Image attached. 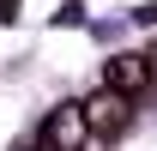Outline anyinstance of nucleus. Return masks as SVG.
<instances>
[{
  "instance_id": "2",
  "label": "nucleus",
  "mask_w": 157,
  "mask_h": 151,
  "mask_svg": "<svg viewBox=\"0 0 157 151\" xmlns=\"http://www.w3.org/2000/svg\"><path fill=\"white\" fill-rule=\"evenodd\" d=\"M109 85L127 97H139L145 85H151V55H115L109 60Z\"/></svg>"
},
{
  "instance_id": "3",
  "label": "nucleus",
  "mask_w": 157,
  "mask_h": 151,
  "mask_svg": "<svg viewBox=\"0 0 157 151\" xmlns=\"http://www.w3.org/2000/svg\"><path fill=\"white\" fill-rule=\"evenodd\" d=\"M12 12H18V0H0V18H12Z\"/></svg>"
},
{
  "instance_id": "4",
  "label": "nucleus",
  "mask_w": 157,
  "mask_h": 151,
  "mask_svg": "<svg viewBox=\"0 0 157 151\" xmlns=\"http://www.w3.org/2000/svg\"><path fill=\"white\" fill-rule=\"evenodd\" d=\"M151 79H157V48H151Z\"/></svg>"
},
{
  "instance_id": "1",
  "label": "nucleus",
  "mask_w": 157,
  "mask_h": 151,
  "mask_svg": "<svg viewBox=\"0 0 157 151\" xmlns=\"http://www.w3.org/2000/svg\"><path fill=\"white\" fill-rule=\"evenodd\" d=\"M78 109H85L91 139H115V133H127V121H133V97L115 91V85H103V91H97V97H85Z\"/></svg>"
}]
</instances>
